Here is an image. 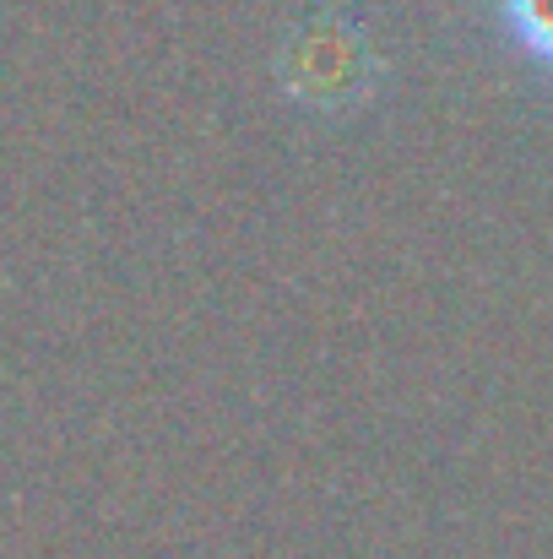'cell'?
Instances as JSON below:
<instances>
[{"mask_svg":"<svg viewBox=\"0 0 553 559\" xmlns=\"http://www.w3.org/2000/svg\"><path fill=\"white\" fill-rule=\"evenodd\" d=\"M282 87L304 109H353L374 87L369 38L342 16L299 27L288 55H282Z\"/></svg>","mask_w":553,"mask_h":559,"instance_id":"6da1fadb","label":"cell"},{"mask_svg":"<svg viewBox=\"0 0 553 559\" xmlns=\"http://www.w3.org/2000/svg\"><path fill=\"white\" fill-rule=\"evenodd\" d=\"M500 27L532 66L553 71V0H500Z\"/></svg>","mask_w":553,"mask_h":559,"instance_id":"7a4b0ae2","label":"cell"}]
</instances>
